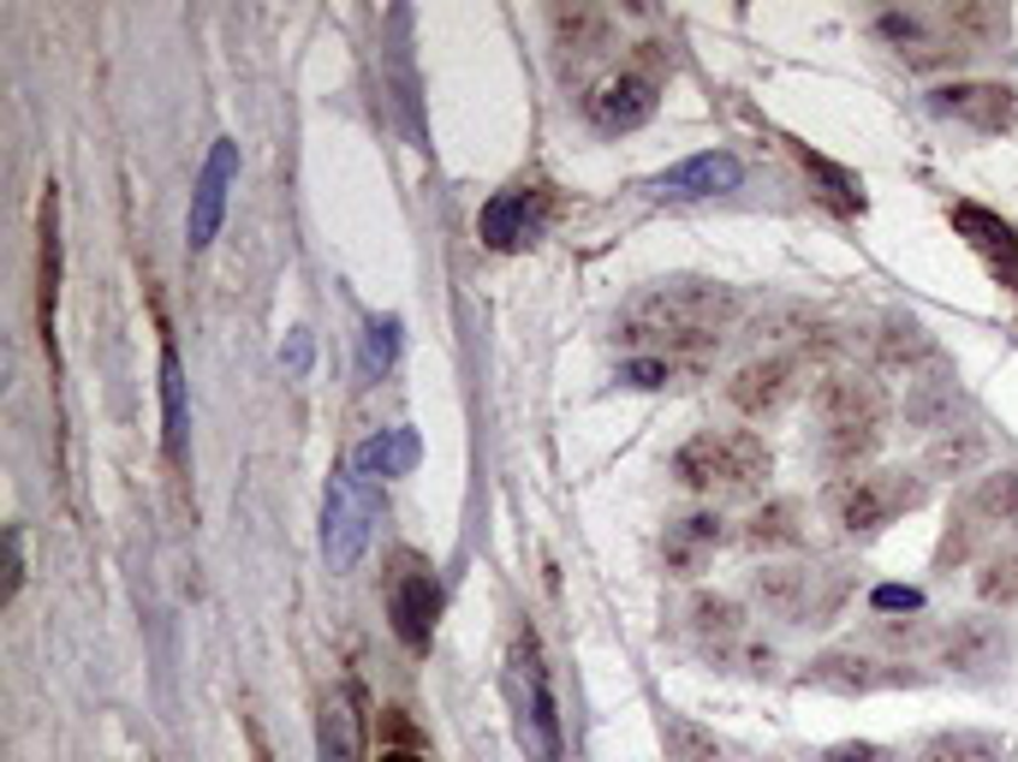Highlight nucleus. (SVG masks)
I'll return each instance as SVG.
<instances>
[{"mask_svg":"<svg viewBox=\"0 0 1018 762\" xmlns=\"http://www.w3.org/2000/svg\"><path fill=\"white\" fill-rule=\"evenodd\" d=\"M816 762H899V751H888V744H869V739H840Z\"/></svg>","mask_w":1018,"mask_h":762,"instance_id":"nucleus-32","label":"nucleus"},{"mask_svg":"<svg viewBox=\"0 0 1018 762\" xmlns=\"http://www.w3.org/2000/svg\"><path fill=\"white\" fill-rule=\"evenodd\" d=\"M549 215L554 203L542 185H507L483 203V244L489 251H524V244H537L549 232Z\"/></svg>","mask_w":1018,"mask_h":762,"instance_id":"nucleus-11","label":"nucleus"},{"mask_svg":"<svg viewBox=\"0 0 1018 762\" xmlns=\"http://www.w3.org/2000/svg\"><path fill=\"white\" fill-rule=\"evenodd\" d=\"M745 316L739 286L710 281V274H668V281L638 286L619 304V340L643 346L649 358H685V351L721 346V334Z\"/></svg>","mask_w":1018,"mask_h":762,"instance_id":"nucleus-1","label":"nucleus"},{"mask_svg":"<svg viewBox=\"0 0 1018 762\" xmlns=\"http://www.w3.org/2000/svg\"><path fill=\"white\" fill-rule=\"evenodd\" d=\"M947 221H953L959 239L983 257V269L995 274V286H1007L1018 298V227L1000 221V215L983 209V203H965V197L947 203Z\"/></svg>","mask_w":1018,"mask_h":762,"instance_id":"nucleus-12","label":"nucleus"},{"mask_svg":"<svg viewBox=\"0 0 1018 762\" xmlns=\"http://www.w3.org/2000/svg\"><path fill=\"white\" fill-rule=\"evenodd\" d=\"M381 762H423L418 751H381Z\"/></svg>","mask_w":1018,"mask_h":762,"instance_id":"nucleus-36","label":"nucleus"},{"mask_svg":"<svg viewBox=\"0 0 1018 762\" xmlns=\"http://www.w3.org/2000/svg\"><path fill=\"white\" fill-rule=\"evenodd\" d=\"M971 507L983 519H1018V471H988L983 489L971 494Z\"/></svg>","mask_w":1018,"mask_h":762,"instance_id":"nucleus-27","label":"nucleus"},{"mask_svg":"<svg viewBox=\"0 0 1018 762\" xmlns=\"http://www.w3.org/2000/svg\"><path fill=\"white\" fill-rule=\"evenodd\" d=\"M745 185V161L733 150H703L673 161L668 173L649 179V197H673V203H697V197H727V190Z\"/></svg>","mask_w":1018,"mask_h":762,"instance_id":"nucleus-13","label":"nucleus"},{"mask_svg":"<svg viewBox=\"0 0 1018 762\" xmlns=\"http://www.w3.org/2000/svg\"><path fill=\"white\" fill-rule=\"evenodd\" d=\"M929 113L971 131H1007L1018 120V90H1007V84H941V90H929Z\"/></svg>","mask_w":1018,"mask_h":762,"instance_id":"nucleus-15","label":"nucleus"},{"mask_svg":"<svg viewBox=\"0 0 1018 762\" xmlns=\"http://www.w3.org/2000/svg\"><path fill=\"white\" fill-rule=\"evenodd\" d=\"M393 351H400V322H393V316L370 322V328H364V370L381 375L393 363Z\"/></svg>","mask_w":1018,"mask_h":762,"instance_id":"nucleus-30","label":"nucleus"},{"mask_svg":"<svg viewBox=\"0 0 1018 762\" xmlns=\"http://www.w3.org/2000/svg\"><path fill=\"white\" fill-rule=\"evenodd\" d=\"M507 692H512V721H519V739L537 762H560V703H554V679L549 662H542L537 638L519 632L507 655Z\"/></svg>","mask_w":1018,"mask_h":762,"instance_id":"nucleus-5","label":"nucleus"},{"mask_svg":"<svg viewBox=\"0 0 1018 762\" xmlns=\"http://www.w3.org/2000/svg\"><path fill=\"white\" fill-rule=\"evenodd\" d=\"M418 435H411V429H381V435H370V442H364L358 447V459H351V465H358V471L364 477H405L411 471V465H418Z\"/></svg>","mask_w":1018,"mask_h":762,"instance_id":"nucleus-22","label":"nucleus"},{"mask_svg":"<svg viewBox=\"0 0 1018 762\" xmlns=\"http://www.w3.org/2000/svg\"><path fill=\"white\" fill-rule=\"evenodd\" d=\"M852 578L816 560H769L750 572V602L780 625H829L846 602Z\"/></svg>","mask_w":1018,"mask_h":762,"instance_id":"nucleus-4","label":"nucleus"},{"mask_svg":"<svg viewBox=\"0 0 1018 762\" xmlns=\"http://www.w3.org/2000/svg\"><path fill=\"white\" fill-rule=\"evenodd\" d=\"M376 531V489L358 465H339L328 477V494H322V560L334 572H351L370 548Z\"/></svg>","mask_w":1018,"mask_h":762,"instance_id":"nucleus-7","label":"nucleus"},{"mask_svg":"<svg viewBox=\"0 0 1018 762\" xmlns=\"http://www.w3.org/2000/svg\"><path fill=\"white\" fill-rule=\"evenodd\" d=\"M185 435H191L185 370H180V351L161 346V442H167V459H173V465H185Z\"/></svg>","mask_w":1018,"mask_h":762,"instance_id":"nucleus-20","label":"nucleus"},{"mask_svg":"<svg viewBox=\"0 0 1018 762\" xmlns=\"http://www.w3.org/2000/svg\"><path fill=\"white\" fill-rule=\"evenodd\" d=\"M668 751H673V762H721V756H727V744H721L715 732H703L697 721L673 715V721H668Z\"/></svg>","mask_w":1018,"mask_h":762,"instance_id":"nucleus-26","label":"nucleus"},{"mask_svg":"<svg viewBox=\"0 0 1018 762\" xmlns=\"http://www.w3.org/2000/svg\"><path fill=\"white\" fill-rule=\"evenodd\" d=\"M822 501H829V519L840 531L876 536V531H888L899 512H911L923 501V482L906 471H852V477H834Z\"/></svg>","mask_w":1018,"mask_h":762,"instance_id":"nucleus-6","label":"nucleus"},{"mask_svg":"<svg viewBox=\"0 0 1018 762\" xmlns=\"http://www.w3.org/2000/svg\"><path fill=\"white\" fill-rule=\"evenodd\" d=\"M388 620H393L405 650H430L435 620H441V578L423 560H411V554L388 578Z\"/></svg>","mask_w":1018,"mask_h":762,"instance_id":"nucleus-10","label":"nucleus"},{"mask_svg":"<svg viewBox=\"0 0 1018 762\" xmlns=\"http://www.w3.org/2000/svg\"><path fill=\"white\" fill-rule=\"evenodd\" d=\"M19 584H24V536H19V524L7 531V602L19 596Z\"/></svg>","mask_w":1018,"mask_h":762,"instance_id":"nucleus-34","label":"nucleus"},{"mask_svg":"<svg viewBox=\"0 0 1018 762\" xmlns=\"http://www.w3.org/2000/svg\"><path fill=\"white\" fill-rule=\"evenodd\" d=\"M869 608H881V613H923V590H911V584H881V590L869 596Z\"/></svg>","mask_w":1018,"mask_h":762,"instance_id":"nucleus-33","label":"nucleus"},{"mask_svg":"<svg viewBox=\"0 0 1018 762\" xmlns=\"http://www.w3.org/2000/svg\"><path fill=\"white\" fill-rule=\"evenodd\" d=\"M881 423H888V393L869 375H834L816 388V459L834 471H852L858 459L881 447Z\"/></svg>","mask_w":1018,"mask_h":762,"instance_id":"nucleus-2","label":"nucleus"},{"mask_svg":"<svg viewBox=\"0 0 1018 762\" xmlns=\"http://www.w3.org/2000/svg\"><path fill=\"white\" fill-rule=\"evenodd\" d=\"M911 762H1000V732L983 727H941L911 751Z\"/></svg>","mask_w":1018,"mask_h":762,"instance_id":"nucleus-21","label":"nucleus"},{"mask_svg":"<svg viewBox=\"0 0 1018 762\" xmlns=\"http://www.w3.org/2000/svg\"><path fill=\"white\" fill-rule=\"evenodd\" d=\"M589 120H596V131H638L656 120V84L638 78V72H619L614 84H602L596 96H589Z\"/></svg>","mask_w":1018,"mask_h":762,"instance_id":"nucleus-18","label":"nucleus"},{"mask_svg":"<svg viewBox=\"0 0 1018 762\" xmlns=\"http://www.w3.org/2000/svg\"><path fill=\"white\" fill-rule=\"evenodd\" d=\"M685 638L697 643V650L710 655L715 667L769 673V662H775L769 643H750V620H745V608L733 602V596H715V590L691 596V608H685Z\"/></svg>","mask_w":1018,"mask_h":762,"instance_id":"nucleus-8","label":"nucleus"},{"mask_svg":"<svg viewBox=\"0 0 1018 762\" xmlns=\"http://www.w3.org/2000/svg\"><path fill=\"white\" fill-rule=\"evenodd\" d=\"M935 662L953 679H1000L1012 662V632L995 613H959L935 632Z\"/></svg>","mask_w":1018,"mask_h":762,"instance_id":"nucleus-9","label":"nucleus"},{"mask_svg":"<svg viewBox=\"0 0 1018 762\" xmlns=\"http://www.w3.org/2000/svg\"><path fill=\"white\" fill-rule=\"evenodd\" d=\"M899 679H906V667H888L864 650H829V655H816V662H804V685L840 692V697H869V692L899 685Z\"/></svg>","mask_w":1018,"mask_h":762,"instance_id":"nucleus-17","label":"nucleus"},{"mask_svg":"<svg viewBox=\"0 0 1018 762\" xmlns=\"http://www.w3.org/2000/svg\"><path fill=\"white\" fill-rule=\"evenodd\" d=\"M775 459L762 447V435L750 429H697L685 447L673 453V477L697 494H715V501H745L769 482Z\"/></svg>","mask_w":1018,"mask_h":762,"instance_id":"nucleus-3","label":"nucleus"},{"mask_svg":"<svg viewBox=\"0 0 1018 762\" xmlns=\"http://www.w3.org/2000/svg\"><path fill=\"white\" fill-rule=\"evenodd\" d=\"M54 190L42 197V328H54V298H61V227H54Z\"/></svg>","mask_w":1018,"mask_h":762,"instance_id":"nucleus-25","label":"nucleus"},{"mask_svg":"<svg viewBox=\"0 0 1018 762\" xmlns=\"http://www.w3.org/2000/svg\"><path fill=\"white\" fill-rule=\"evenodd\" d=\"M745 542L750 548H799L804 542V507L799 501H769V507H757L750 512V524H745Z\"/></svg>","mask_w":1018,"mask_h":762,"instance_id":"nucleus-23","label":"nucleus"},{"mask_svg":"<svg viewBox=\"0 0 1018 762\" xmlns=\"http://www.w3.org/2000/svg\"><path fill=\"white\" fill-rule=\"evenodd\" d=\"M286 363H292V370H304V363H310V340H304V334H299V340H292V351H286Z\"/></svg>","mask_w":1018,"mask_h":762,"instance_id":"nucleus-35","label":"nucleus"},{"mask_svg":"<svg viewBox=\"0 0 1018 762\" xmlns=\"http://www.w3.org/2000/svg\"><path fill=\"white\" fill-rule=\"evenodd\" d=\"M232 173H239V143L220 138L209 150V161H203V173H197V190H191V215H185V244H191V251H209V244H215L220 215H227Z\"/></svg>","mask_w":1018,"mask_h":762,"instance_id":"nucleus-14","label":"nucleus"},{"mask_svg":"<svg viewBox=\"0 0 1018 762\" xmlns=\"http://www.w3.org/2000/svg\"><path fill=\"white\" fill-rule=\"evenodd\" d=\"M799 358H757V363H745L739 375L727 381V400L739 405L745 417H775L780 405H792L799 400Z\"/></svg>","mask_w":1018,"mask_h":762,"instance_id":"nucleus-16","label":"nucleus"},{"mask_svg":"<svg viewBox=\"0 0 1018 762\" xmlns=\"http://www.w3.org/2000/svg\"><path fill=\"white\" fill-rule=\"evenodd\" d=\"M721 519L715 512H685V519L668 524V536H661V560H668L673 578H697L703 566H710V554L721 548Z\"/></svg>","mask_w":1018,"mask_h":762,"instance_id":"nucleus-19","label":"nucleus"},{"mask_svg":"<svg viewBox=\"0 0 1018 762\" xmlns=\"http://www.w3.org/2000/svg\"><path fill=\"white\" fill-rule=\"evenodd\" d=\"M983 453H988L983 435H971V429H959V442H953V435H941V442L929 447V471H971Z\"/></svg>","mask_w":1018,"mask_h":762,"instance_id":"nucleus-28","label":"nucleus"},{"mask_svg":"<svg viewBox=\"0 0 1018 762\" xmlns=\"http://www.w3.org/2000/svg\"><path fill=\"white\" fill-rule=\"evenodd\" d=\"M316 751H322V762H358V715H351V697L346 692H334L328 703H322Z\"/></svg>","mask_w":1018,"mask_h":762,"instance_id":"nucleus-24","label":"nucleus"},{"mask_svg":"<svg viewBox=\"0 0 1018 762\" xmlns=\"http://www.w3.org/2000/svg\"><path fill=\"white\" fill-rule=\"evenodd\" d=\"M977 590L988 596V602L1018 608V548H1012V554H995V560H988V572L977 578Z\"/></svg>","mask_w":1018,"mask_h":762,"instance_id":"nucleus-29","label":"nucleus"},{"mask_svg":"<svg viewBox=\"0 0 1018 762\" xmlns=\"http://www.w3.org/2000/svg\"><path fill=\"white\" fill-rule=\"evenodd\" d=\"M679 363L673 358H631V363H619V381L626 388H661V381H673Z\"/></svg>","mask_w":1018,"mask_h":762,"instance_id":"nucleus-31","label":"nucleus"}]
</instances>
